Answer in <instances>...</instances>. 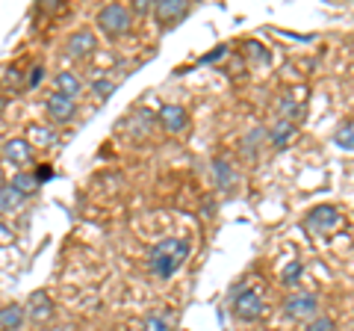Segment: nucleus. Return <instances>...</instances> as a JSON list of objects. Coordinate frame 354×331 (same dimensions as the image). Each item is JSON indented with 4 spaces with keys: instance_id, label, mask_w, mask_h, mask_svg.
<instances>
[{
    "instance_id": "b1692460",
    "label": "nucleus",
    "mask_w": 354,
    "mask_h": 331,
    "mask_svg": "<svg viewBox=\"0 0 354 331\" xmlns=\"http://www.w3.org/2000/svg\"><path fill=\"white\" fill-rule=\"evenodd\" d=\"M41 74H44L41 65H36V69H32V74H30V86H39V83H41Z\"/></svg>"
},
{
    "instance_id": "ddd939ff",
    "label": "nucleus",
    "mask_w": 354,
    "mask_h": 331,
    "mask_svg": "<svg viewBox=\"0 0 354 331\" xmlns=\"http://www.w3.org/2000/svg\"><path fill=\"white\" fill-rule=\"evenodd\" d=\"M213 178H216V186L218 190H230L234 186V181H236V175H234V169H230V163L227 160H221V157H216L213 160Z\"/></svg>"
},
{
    "instance_id": "9d476101",
    "label": "nucleus",
    "mask_w": 354,
    "mask_h": 331,
    "mask_svg": "<svg viewBox=\"0 0 354 331\" xmlns=\"http://www.w3.org/2000/svg\"><path fill=\"white\" fill-rule=\"evenodd\" d=\"M65 51H68V57H88V53L95 51V36L88 30H77L74 36L65 42Z\"/></svg>"
},
{
    "instance_id": "20e7f679",
    "label": "nucleus",
    "mask_w": 354,
    "mask_h": 331,
    "mask_svg": "<svg viewBox=\"0 0 354 331\" xmlns=\"http://www.w3.org/2000/svg\"><path fill=\"white\" fill-rule=\"evenodd\" d=\"M133 24V12L124 3H109L97 12V27H101L106 36H124Z\"/></svg>"
},
{
    "instance_id": "7ed1b4c3",
    "label": "nucleus",
    "mask_w": 354,
    "mask_h": 331,
    "mask_svg": "<svg viewBox=\"0 0 354 331\" xmlns=\"http://www.w3.org/2000/svg\"><path fill=\"white\" fill-rule=\"evenodd\" d=\"M339 225H342V213L334 204H319L304 216V228L313 237H325V234H330V231H337Z\"/></svg>"
},
{
    "instance_id": "393cba45",
    "label": "nucleus",
    "mask_w": 354,
    "mask_h": 331,
    "mask_svg": "<svg viewBox=\"0 0 354 331\" xmlns=\"http://www.w3.org/2000/svg\"><path fill=\"white\" fill-rule=\"evenodd\" d=\"M218 57H225V48H216V51H213V53H209V57H204L201 62H216Z\"/></svg>"
},
{
    "instance_id": "dca6fc26",
    "label": "nucleus",
    "mask_w": 354,
    "mask_h": 331,
    "mask_svg": "<svg viewBox=\"0 0 354 331\" xmlns=\"http://www.w3.org/2000/svg\"><path fill=\"white\" fill-rule=\"evenodd\" d=\"M21 323H24V307H21V305L0 307V328L15 331V328H21Z\"/></svg>"
},
{
    "instance_id": "f3484780",
    "label": "nucleus",
    "mask_w": 354,
    "mask_h": 331,
    "mask_svg": "<svg viewBox=\"0 0 354 331\" xmlns=\"http://www.w3.org/2000/svg\"><path fill=\"white\" fill-rule=\"evenodd\" d=\"M24 193H18L12 184H6V186H0V213H12L15 207L24 202Z\"/></svg>"
},
{
    "instance_id": "f257e3e1",
    "label": "nucleus",
    "mask_w": 354,
    "mask_h": 331,
    "mask_svg": "<svg viewBox=\"0 0 354 331\" xmlns=\"http://www.w3.org/2000/svg\"><path fill=\"white\" fill-rule=\"evenodd\" d=\"M189 251H192V249H189V242L180 240V237L160 240L157 246H153L151 258H148V269L157 275V278H171V275L186 263Z\"/></svg>"
},
{
    "instance_id": "39448f33",
    "label": "nucleus",
    "mask_w": 354,
    "mask_h": 331,
    "mask_svg": "<svg viewBox=\"0 0 354 331\" xmlns=\"http://www.w3.org/2000/svg\"><path fill=\"white\" fill-rule=\"evenodd\" d=\"M283 316L286 319H313V316H319V296L316 293H307V290H301V293H292L290 299L283 302Z\"/></svg>"
},
{
    "instance_id": "a211bd4d",
    "label": "nucleus",
    "mask_w": 354,
    "mask_h": 331,
    "mask_svg": "<svg viewBox=\"0 0 354 331\" xmlns=\"http://www.w3.org/2000/svg\"><path fill=\"white\" fill-rule=\"evenodd\" d=\"M334 145H337L339 151L354 154V118L337 127V134H334Z\"/></svg>"
},
{
    "instance_id": "2eb2a0df",
    "label": "nucleus",
    "mask_w": 354,
    "mask_h": 331,
    "mask_svg": "<svg viewBox=\"0 0 354 331\" xmlns=\"http://www.w3.org/2000/svg\"><path fill=\"white\" fill-rule=\"evenodd\" d=\"M57 92L68 95V98H77L83 92V80L74 71H62V74H57Z\"/></svg>"
},
{
    "instance_id": "6e6552de",
    "label": "nucleus",
    "mask_w": 354,
    "mask_h": 331,
    "mask_svg": "<svg viewBox=\"0 0 354 331\" xmlns=\"http://www.w3.org/2000/svg\"><path fill=\"white\" fill-rule=\"evenodd\" d=\"M3 160L12 166H27L32 160V145L27 139H9L3 145Z\"/></svg>"
},
{
    "instance_id": "412c9836",
    "label": "nucleus",
    "mask_w": 354,
    "mask_h": 331,
    "mask_svg": "<svg viewBox=\"0 0 354 331\" xmlns=\"http://www.w3.org/2000/svg\"><path fill=\"white\" fill-rule=\"evenodd\" d=\"M304 331H337V325H334V319H330V316L319 314V316H313V319H310V323L304 325Z\"/></svg>"
},
{
    "instance_id": "4468645a",
    "label": "nucleus",
    "mask_w": 354,
    "mask_h": 331,
    "mask_svg": "<svg viewBox=\"0 0 354 331\" xmlns=\"http://www.w3.org/2000/svg\"><path fill=\"white\" fill-rule=\"evenodd\" d=\"M142 331H174V319L169 311H153L142 319Z\"/></svg>"
},
{
    "instance_id": "f8f14e48",
    "label": "nucleus",
    "mask_w": 354,
    "mask_h": 331,
    "mask_svg": "<svg viewBox=\"0 0 354 331\" xmlns=\"http://www.w3.org/2000/svg\"><path fill=\"white\" fill-rule=\"evenodd\" d=\"M295 136V125L292 121H286V118H278L272 125V134H269V139H272V145L274 148H286L290 145V139Z\"/></svg>"
},
{
    "instance_id": "f03ea898",
    "label": "nucleus",
    "mask_w": 354,
    "mask_h": 331,
    "mask_svg": "<svg viewBox=\"0 0 354 331\" xmlns=\"http://www.w3.org/2000/svg\"><path fill=\"white\" fill-rule=\"evenodd\" d=\"M236 319L242 323H257V319L266 314V302L257 290H248V287H236L234 290V305H230Z\"/></svg>"
},
{
    "instance_id": "0eeeda50",
    "label": "nucleus",
    "mask_w": 354,
    "mask_h": 331,
    "mask_svg": "<svg viewBox=\"0 0 354 331\" xmlns=\"http://www.w3.org/2000/svg\"><path fill=\"white\" fill-rule=\"evenodd\" d=\"M48 113H50L53 121H68L77 113V104H74V98L62 95V92H53L48 98Z\"/></svg>"
},
{
    "instance_id": "aec40b11",
    "label": "nucleus",
    "mask_w": 354,
    "mask_h": 331,
    "mask_svg": "<svg viewBox=\"0 0 354 331\" xmlns=\"http://www.w3.org/2000/svg\"><path fill=\"white\" fill-rule=\"evenodd\" d=\"M301 272H304V267H301V260H290L283 267V272H281V281L290 287V284H295L298 278H301Z\"/></svg>"
},
{
    "instance_id": "4be33fe9",
    "label": "nucleus",
    "mask_w": 354,
    "mask_h": 331,
    "mask_svg": "<svg viewBox=\"0 0 354 331\" xmlns=\"http://www.w3.org/2000/svg\"><path fill=\"white\" fill-rule=\"evenodd\" d=\"M30 139L36 142V145H53V142H57V136H53L50 130H44V127H32L30 130Z\"/></svg>"
},
{
    "instance_id": "5701e85b",
    "label": "nucleus",
    "mask_w": 354,
    "mask_h": 331,
    "mask_svg": "<svg viewBox=\"0 0 354 331\" xmlns=\"http://www.w3.org/2000/svg\"><path fill=\"white\" fill-rule=\"evenodd\" d=\"M115 86H118V80H106V77H101V80H95L92 92H95L97 98H106V95H113V92H115Z\"/></svg>"
},
{
    "instance_id": "6ab92c4d",
    "label": "nucleus",
    "mask_w": 354,
    "mask_h": 331,
    "mask_svg": "<svg viewBox=\"0 0 354 331\" xmlns=\"http://www.w3.org/2000/svg\"><path fill=\"white\" fill-rule=\"evenodd\" d=\"M12 186H15L18 193L30 195V193H36V186H39V178H36V175H24V172H21V175H15V178H12Z\"/></svg>"
},
{
    "instance_id": "423d86ee",
    "label": "nucleus",
    "mask_w": 354,
    "mask_h": 331,
    "mask_svg": "<svg viewBox=\"0 0 354 331\" xmlns=\"http://www.w3.org/2000/svg\"><path fill=\"white\" fill-rule=\"evenodd\" d=\"M160 125L169 130V134H180V130H186V125H189V116H186L183 107L165 104V107L160 109Z\"/></svg>"
},
{
    "instance_id": "9b49d317",
    "label": "nucleus",
    "mask_w": 354,
    "mask_h": 331,
    "mask_svg": "<svg viewBox=\"0 0 354 331\" xmlns=\"http://www.w3.org/2000/svg\"><path fill=\"white\" fill-rule=\"evenodd\" d=\"M27 311H30V316L36 319V323H48V319L53 316V302L48 299V293H32L30 296V302H27Z\"/></svg>"
},
{
    "instance_id": "1a4fd4ad",
    "label": "nucleus",
    "mask_w": 354,
    "mask_h": 331,
    "mask_svg": "<svg viewBox=\"0 0 354 331\" xmlns=\"http://www.w3.org/2000/svg\"><path fill=\"white\" fill-rule=\"evenodd\" d=\"M189 12V3H183V0H160L157 6H153V15H157L162 24H171V21L183 18Z\"/></svg>"
}]
</instances>
